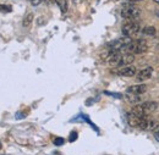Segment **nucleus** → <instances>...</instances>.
<instances>
[{
	"label": "nucleus",
	"mask_w": 159,
	"mask_h": 155,
	"mask_svg": "<svg viewBox=\"0 0 159 155\" xmlns=\"http://www.w3.org/2000/svg\"><path fill=\"white\" fill-rule=\"evenodd\" d=\"M143 0H126V3H130V4H136V3H141Z\"/></svg>",
	"instance_id": "21"
},
{
	"label": "nucleus",
	"mask_w": 159,
	"mask_h": 155,
	"mask_svg": "<svg viewBox=\"0 0 159 155\" xmlns=\"http://www.w3.org/2000/svg\"><path fill=\"white\" fill-rule=\"evenodd\" d=\"M146 91H147V86H146V84H135V86L129 87V89H127L129 93L138 94V95L146 93Z\"/></svg>",
	"instance_id": "8"
},
{
	"label": "nucleus",
	"mask_w": 159,
	"mask_h": 155,
	"mask_svg": "<svg viewBox=\"0 0 159 155\" xmlns=\"http://www.w3.org/2000/svg\"><path fill=\"white\" fill-rule=\"evenodd\" d=\"M153 134H154V137H155L157 142H159V126H157V127L153 129Z\"/></svg>",
	"instance_id": "18"
},
{
	"label": "nucleus",
	"mask_w": 159,
	"mask_h": 155,
	"mask_svg": "<svg viewBox=\"0 0 159 155\" xmlns=\"http://www.w3.org/2000/svg\"><path fill=\"white\" fill-rule=\"evenodd\" d=\"M153 1H154L155 4H158V5H159V0H153Z\"/></svg>",
	"instance_id": "22"
},
{
	"label": "nucleus",
	"mask_w": 159,
	"mask_h": 155,
	"mask_svg": "<svg viewBox=\"0 0 159 155\" xmlns=\"http://www.w3.org/2000/svg\"><path fill=\"white\" fill-rule=\"evenodd\" d=\"M155 127H157V121L153 120V119H149L148 116H146V117H142L138 128L146 129V131H153Z\"/></svg>",
	"instance_id": "4"
},
{
	"label": "nucleus",
	"mask_w": 159,
	"mask_h": 155,
	"mask_svg": "<svg viewBox=\"0 0 159 155\" xmlns=\"http://www.w3.org/2000/svg\"><path fill=\"white\" fill-rule=\"evenodd\" d=\"M77 139V132H71L70 134V142H73Z\"/></svg>",
	"instance_id": "19"
},
{
	"label": "nucleus",
	"mask_w": 159,
	"mask_h": 155,
	"mask_svg": "<svg viewBox=\"0 0 159 155\" xmlns=\"http://www.w3.org/2000/svg\"><path fill=\"white\" fill-rule=\"evenodd\" d=\"M153 75V69L152 67H146L143 70H141L138 73H137V81L140 82H143V81H147L152 77Z\"/></svg>",
	"instance_id": "5"
},
{
	"label": "nucleus",
	"mask_w": 159,
	"mask_h": 155,
	"mask_svg": "<svg viewBox=\"0 0 159 155\" xmlns=\"http://www.w3.org/2000/svg\"><path fill=\"white\" fill-rule=\"evenodd\" d=\"M140 105L145 109V111H146L147 114L153 112V111H155V110L158 109V104H157L155 101H143V103L140 104Z\"/></svg>",
	"instance_id": "11"
},
{
	"label": "nucleus",
	"mask_w": 159,
	"mask_h": 155,
	"mask_svg": "<svg viewBox=\"0 0 159 155\" xmlns=\"http://www.w3.org/2000/svg\"><path fill=\"white\" fill-rule=\"evenodd\" d=\"M131 112H133L135 115H137L138 117H146L148 114L145 111V109L141 106V105H135V106L132 108V110H131Z\"/></svg>",
	"instance_id": "12"
},
{
	"label": "nucleus",
	"mask_w": 159,
	"mask_h": 155,
	"mask_svg": "<svg viewBox=\"0 0 159 155\" xmlns=\"http://www.w3.org/2000/svg\"><path fill=\"white\" fill-rule=\"evenodd\" d=\"M58 4L60 5V9H61L63 12H65L66 10H68V3H66V0H61V1H59Z\"/></svg>",
	"instance_id": "16"
},
{
	"label": "nucleus",
	"mask_w": 159,
	"mask_h": 155,
	"mask_svg": "<svg viewBox=\"0 0 159 155\" xmlns=\"http://www.w3.org/2000/svg\"><path fill=\"white\" fill-rule=\"evenodd\" d=\"M133 61H135V55L131 54V53H130V54H125V55H122L119 66H120V67H122V66H129V65H131Z\"/></svg>",
	"instance_id": "10"
},
{
	"label": "nucleus",
	"mask_w": 159,
	"mask_h": 155,
	"mask_svg": "<svg viewBox=\"0 0 159 155\" xmlns=\"http://www.w3.org/2000/svg\"><path fill=\"white\" fill-rule=\"evenodd\" d=\"M59 1H61V0H56V3H59Z\"/></svg>",
	"instance_id": "23"
},
{
	"label": "nucleus",
	"mask_w": 159,
	"mask_h": 155,
	"mask_svg": "<svg viewBox=\"0 0 159 155\" xmlns=\"http://www.w3.org/2000/svg\"><path fill=\"white\" fill-rule=\"evenodd\" d=\"M140 23L136 21H129L122 26V34L127 36V37H132L137 34L140 32Z\"/></svg>",
	"instance_id": "3"
},
{
	"label": "nucleus",
	"mask_w": 159,
	"mask_h": 155,
	"mask_svg": "<svg viewBox=\"0 0 159 155\" xmlns=\"http://www.w3.org/2000/svg\"><path fill=\"white\" fill-rule=\"evenodd\" d=\"M126 120H127V124H129L131 127H140V124H141L142 117H138V116L135 115L133 112H129L127 116H126Z\"/></svg>",
	"instance_id": "7"
},
{
	"label": "nucleus",
	"mask_w": 159,
	"mask_h": 155,
	"mask_svg": "<svg viewBox=\"0 0 159 155\" xmlns=\"http://www.w3.org/2000/svg\"><path fill=\"white\" fill-rule=\"evenodd\" d=\"M28 1H32V0H28Z\"/></svg>",
	"instance_id": "24"
},
{
	"label": "nucleus",
	"mask_w": 159,
	"mask_h": 155,
	"mask_svg": "<svg viewBox=\"0 0 159 155\" xmlns=\"http://www.w3.org/2000/svg\"><path fill=\"white\" fill-rule=\"evenodd\" d=\"M118 75L124 76V77H132L136 75V67L133 66H122L121 69L118 70Z\"/></svg>",
	"instance_id": "6"
},
{
	"label": "nucleus",
	"mask_w": 159,
	"mask_h": 155,
	"mask_svg": "<svg viewBox=\"0 0 159 155\" xmlns=\"http://www.w3.org/2000/svg\"><path fill=\"white\" fill-rule=\"evenodd\" d=\"M121 58H122L121 51L113 53V54L110 55L109 60H108V64H109L110 66H119V64H120V61H121Z\"/></svg>",
	"instance_id": "9"
},
{
	"label": "nucleus",
	"mask_w": 159,
	"mask_h": 155,
	"mask_svg": "<svg viewBox=\"0 0 159 155\" xmlns=\"http://www.w3.org/2000/svg\"><path fill=\"white\" fill-rule=\"evenodd\" d=\"M126 100L129 101V103H131V104H137L140 100H141V98H140V95L138 94H133V93H126Z\"/></svg>",
	"instance_id": "14"
},
{
	"label": "nucleus",
	"mask_w": 159,
	"mask_h": 155,
	"mask_svg": "<svg viewBox=\"0 0 159 155\" xmlns=\"http://www.w3.org/2000/svg\"><path fill=\"white\" fill-rule=\"evenodd\" d=\"M42 1H43V0H32V1H31V4L33 5V6H38Z\"/></svg>",
	"instance_id": "20"
},
{
	"label": "nucleus",
	"mask_w": 159,
	"mask_h": 155,
	"mask_svg": "<svg viewBox=\"0 0 159 155\" xmlns=\"http://www.w3.org/2000/svg\"><path fill=\"white\" fill-rule=\"evenodd\" d=\"M54 144L58 145V146H59V145H63V144H64V139H63V138H59V137H58V138H55V139H54Z\"/></svg>",
	"instance_id": "17"
},
{
	"label": "nucleus",
	"mask_w": 159,
	"mask_h": 155,
	"mask_svg": "<svg viewBox=\"0 0 159 155\" xmlns=\"http://www.w3.org/2000/svg\"><path fill=\"white\" fill-rule=\"evenodd\" d=\"M33 20H35V15H33L32 12L27 14V15H26V16H24V17H23V21H22V26H23L24 28L29 27L31 24H32V22H33Z\"/></svg>",
	"instance_id": "13"
},
{
	"label": "nucleus",
	"mask_w": 159,
	"mask_h": 155,
	"mask_svg": "<svg viewBox=\"0 0 159 155\" xmlns=\"http://www.w3.org/2000/svg\"><path fill=\"white\" fill-rule=\"evenodd\" d=\"M142 32H143V34H146V36H154L155 34V28L154 27H152V26H148V27H145L143 29H142Z\"/></svg>",
	"instance_id": "15"
},
{
	"label": "nucleus",
	"mask_w": 159,
	"mask_h": 155,
	"mask_svg": "<svg viewBox=\"0 0 159 155\" xmlns=\"http://www.w3.org/2000/svg\"><path fill=\"white\" fill-rule=\"evenodd\" d=\"M126 49L131 54H143L148 50V44L143 39H137V40H132Z\"/></svg>",
	"instance_id": "2"
},
{
	"label": "nucleus",
	"mask_w": 159,
	"mask_h": 155,
	"mask_svg": "<svg viewBox=\"0 0 159 155\" xmlns=\"http://www.w3.org/2000/svg\"><path fill=\"white\" fill-rule=\"evenodd\" d=\"M121 16L124 19L130 20V21H136L141 17V10L138 7H135L133 4L126 3L124 5V9L121 11Z\"/></svg>",
	"instance_id": "1"
}]
</instances>
